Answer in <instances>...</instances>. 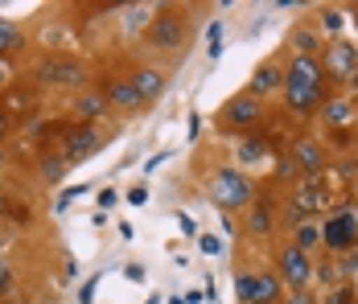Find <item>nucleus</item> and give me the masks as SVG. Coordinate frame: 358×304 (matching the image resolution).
Segmentation results:
<instances>
[{
  "label": "nucleus",
  "instance_id": "obj_32",
  "mask_svg": "<svg viewBox=\"0 0 358 304\" xmlns=\"http://www.w3.org/2000/svg\"><path fill=\"white\" fill-rule=\"evenodd\" d=\"M4 82H8V66H4V58H0V91H4Z\"/></svg>",
  "mask_w": 358,
  "mask_h": 304
},
{
  "label": "nucleus",
  "instance_id": "obj_19",
  "mask_svg": "<svg viewBox=\"0 0 358 304\" xmlns=\"http://www.w3.org/2000/svg\"><path fill=\"white\" fill-rule=\"evenodd\" d=\"M66 173H71V165H66L62 152H41V161H37V177H41V185H62Z\"/></svg>",
  "mask_w": 358,
  "mask_h": 304
},
{
  "label": "nucleus",
  "instance_id": "obj_2",
  "mask_svg": "<svg viewBox=\"0 0 358 304\" xmlns=\"http://www.w3.org/2000/svg\"><path fill=\"white\" fill-rule=\"evenodd\" d=\"M144 45L178 54L185 45V17L178 8H157V17H148V25H144Z\"/></svg>",
  "mask_w": 358,
  "mask_h": 304
},
{
  "label": "nucleus",
  "instance_id": "obj_24",
  "mask_svg": "<svg viewBox=\"0 0 358 304\" xmlns=\"http://www.w3.org/2000/svg\"><path fill=\"white\" fill-rule=\"evenodd\" d=\"M264 157H268V144H264V140L248 136V140L239 144V161H243V165H255V161H264Z\"/></svg>",
  "mask_w": 358,
  "mask_h": 304
},
{
  "label": "nucleus",
  "instance_id": "obj_17",
  "mask_svg": "<svg viewBox=\"0 0 358 304\" xmlns=\"http://www.w3.org/2000/svg\"><path fill=\"white\" fill-rule=\"evenodd\" d=\"M165 82H169V78H165V70H157V66H141L136 74H132V87L141 91V99H144V103L157 99V95L165 91Z\"/></svg>",
  "mask_w": 358,
  "mask_h": 304
},
{
  "label": "nucleus",
  "instance_id": "obj_9",
  "mask_svg": "<svg viewBox=\"0 0 358 304\" xmlns=\"http://www.w3.org/2000/svg\"><path fill=\"white\" fill-rule=\"evenodd\" d=\"M325 74L329 78H338L342 87H358V45L350 41H329V50H325Z\"/></svg>",
  "mask_w": 358,
  "mask_h": 304
},
{
  "label": "nucleus",
  "instance_id": "obj_18",
  "mask_svg": "<svg viewBox=\"0 0 358 304\" xmlns=\"http://www.w3.org/2000/svg\"><path fill=\"white\" fill-rule=\"evenodd\" d=\"M243 226H248V235H272V226H276V214H272V205L264 202H251L248 214H243Z\"/></svg>",
  "mask_w": 358,
  "mask_h": 304
},
{
  "label": "nucleus",
  "instance_id": "obj_6",
  "mask_svg": "<svg viewBox=\"0 0 358 304\" xmlns=\"http://www.w3.org/2000/svg\"><path fill=\"white\" fill-rule=\"evenodd\" d=\"M259 115H264V99L243 91V95H235V99H227L218 107V128L222 132H251L259 124Z\"/></svg>",
  "mask_w": 358,
  "mask_h": 304
},
{
  "label": "nucleus",
  "instance_id": "obj_16",
  "mask_svg": "<svg viewBox=\"0 0 358 304\" xmlns=\"http://www.w3.org/2000/svg\"><path fill=\"white\" fill-rule=\"evenodd\" d=\"M280 87H285V70L268 62V66H259L255 74H251V87H248V91L255 95V99H268V95H272V91H280Z\"/></svg>",
  "mask_w": 358,
  "mask_h": 304
},
{
  "label": "nucleus",
  "instance_id": "obj_35",
  "mask_svg": "<svg viewBox=\"0 0 358 304\" xmlns=\"http://www.w3.org/2000/svg\"><path fill=\"white\" fill-rule=\"evenodd\" d=\"M0 161H4V152H0Z\"/></svg>",
  "mask_w": 358,
  "mask_h": 304
},
{
  "label": "nucleus",
  "instance_id": "obj_33",
  "mask_svg": "<svg viewBox=\"0 0 358 304\" xmlns=\"http://www.w3.org/2000/svg\"><path fill=\"white\" fill-rule=\"evenodd\" d=\"M346 268H350V271H358V251L350 255V263H346Z\"/></svg>",
  "mask_w": 358,
  "mask_h": 304
},
{
  "label": "nucleus",
  "instance_id": "obj_27",
  "mask_svg": "<svg viewBox=\"0 0 358 304\" xmlns=\"http://www.w3.org/2000/svg\"><path fill=\"white\" fill-rule=\"evenodd\" d=\"M13 284H17V280H13V268H4V263H0V304L8 301V292H13Z\"/></svg>",
  "mask_w": 358,
  "mask_h": 304
},
{
  "label": "nucleus",
  "instance_id": "obj_31",
  "mask_svg": "<svg viewBox=\"0 0 358 304\" xmlns=\"http://www.w3.org/2000/svg\"><path fill=\"white\" fill-rule=\"evenodd\" d=\"M202 251L206 255H218V238H202Z\"/></svg>",
  "mask_w": 358,
  "mask_h": 304
},
{
  "label": "nucleus",
  "instance_id": "obj_28",
  "mask_svg": "<svg viewBox=\"0 0 358 304\" xmlns=\"http://www.w3.org/2000/svg\"><path fill=\"white\" fill-rule=\"evenodd\" d=\"M13 128H17V115H13L8 107H0V140H4V136L13 132Z\"/></svg>",
  "mask_w": 358,
  "mask_h": 304
},
{
  "label": "nucleus",
  "instance_id": "obj_10",
  "mask_svg": "<svg viewBox=\"0 0 358 304\" xmlns=\"http://www.w3.org/2000/svg\"><path fill=\"white\" fill-rule=\"evenodd\" d=\"M276 275L285 280L292 292H305L309 288V280H313V263H309V255L301 251V247H280V255H276Z\"/></svg>",
  "mask_w": 358,
  "mask_h": 304
},
{
  "label": "nucleus",
  "instance_id": "obj_21",
  "mask_svg": "<svg viewBox=\"0 0 358 304\" xmlns=\"http://www.w3.org/2000/svg\"><path fill=\"white\" fill-rule=\"evenodd\" d=\"M288 45L296 50V58H317V34L313 29H296L288 37Z\"/></svg>",
  "mask_w": 358,
  "mask_h": 304
},
{
  "label": "nucleus",
  "instance_id": "obj_14",
  "mask_svg": "<svg viewBox=\"0 0 358 304\" xmlns=\"http://www.w3.org/2000/svg\"><path fill=\"white\" fill-rule=\"evenodd\" d=\"M108 95L103 91H78V99H74V115H78V124H95L99 115H108Z\"/></svg>",
  "mask_w": 358,
  "mask_h": 304
},
{
  "label": "nucleus",
  "instance_id": "obj_23",
  "mask_svg": "<svg viewBox=\"0 0 358 304\" xmlns=\"http://www.w3.org/2000/svg\"><path fill=\"white\" fill-rule=\"evenodd\" d=\"M0 210H8V218H13L17 226H29V222H34V210L25 202H17V198H0Z\"/></svg>",
  "mask_w": 358,
  "mask_h": 304
},
{
  "label": "nucleus",
  "instance_id": "obj_22",
  "mask_svg": "<svg viewBox=\"0 0 358 304\" xmlns=\"http://www.w3.org/2000/svg\"><path fill=\"white\" fill-rule=\"evenodd\" d=\"M317 243H322V226H313V222H301V226H296V238H292V247H301V251L309 255Z\"/></svg>",
  "mask_w": 358,
  "mask_h": 304
},
{
  "label": "nucleus",
  "instance_id": "obj_4",
  "mask_svg": "<svg viewBox=\"0 0 358 304\" xmlns=\"http://www.w3.org/2000/svg\"><path fill=\"white\" fill-rule=\"evenodd\" d=\"M322 243L329 255H346L358 247V210L355 205H342L334 210L329 218L322 222Z\"/></svg>",
  "mask_w": 358,
  "mask_h": 304
},
{
  "label": "nucleus",
  "instance_id": "obj_5",
  "mask_svg": "<svg viewBox=\"0 0 358 304\" xmlns=\"http://www.w3.org/2000/svg\"><path fill=\"white\" fill-rule=\"evenodd\" d=\"M325 66L317 58H296L285 66V95H325Z\"/></svg>",
  "mask_w": 358,
  "mask_h": 304
},
{
  "label": "nucleus",
  "instance_id": "obj_26",
  "mask_svg": "<svg viewBox=\"0 0 358 304\" xmlns=\"http://www.w3.org/2000/svg\"><path fill=\"white\" fill-rule=\"evenodd\" d=\"M322 25H325V34H338V29H342V13H338V8H325Z\"/></svg>",
  "mask_w": 358,
  "mask_h": 304
},
{
  "label": "nucleus",
  "instance_id": "obj_30",
  "mask_svg": "<svg viewBox=\"0 0 358 304\" xmlns=\"http://www.w3.org/2000/svg\"><path fill=\"white\" fill-rule=\"evenodd\" d=\"M288 304H313V296H309V288H305V292H288Z\"/></svg>",
  "mask_w": 358,
  "mask_h": 304
},
{
  "label": "nucleus",
  "instance_id": "obj_13",
  "mask_svg": "<svg viewBox=\"0 0 358 304\" xmlns=\"http://www.w3.org/2000/svg\"><path fill=\"white\" fill-rule=\"evenodd\" d=\"M292 165L301 173H309V177H317V169L325 165V152H322V144L317 140H296L292 144V157H288Z\"/></svg>",
  "mask_w": 358,
  "mask_h": 304
},
{
  "label": "nucleus",
  "instance_id": "obj_8",
  "mask_svg": "<svg viewBox=\"0 0 358 304\" xmlns=\"http://www.w3.org/2000/svg\"><path fill=\"white\" fill-rule=\"evenodd\" d=\"M103 148V132L95 128V124H71V132L62 136V157H66V165H78V161H87V157H95Z\"/></svg>",
  "mask_w": 358,
  "mask_h": 304
},
{
  "label": "nucleus",
  "instance_id": "obj_29",
  "mask_svg": "<svg viewBox=\"0 0 358 304\" xmlns=\"http://www.w3.org/2000/svg\"><path fill=\"white\" fill-rule=\"evenodd\" d=\"M313 275H322V284H338V268H334V263H322Z\"/></svg>",
  "mask_w": 358,
  "mask_h": 304
},
{
  "label": "nucleus",
  "instance_id": "obj_20",
  "mask_svg": "<svg viewBox=\"0 0 358 304\" xmlns=\"http://www.w3.org/2000/svg\"><path fill=\"white\" fill-rule=\"evenodd\" d=\"M21 50H25V34H21L13 21L0 17V58H13V54H21Z\"/></svg>",
  "mask_w": 358,
  "mask_h": 304
},
{
  "label": "nucleus",
  "instance_id": "obj_12",
  "mask_svg": "<svg viewBox=\"0 0 358 304\" xmlns=\"http://www.w3.org/2000/svg\"><path fill=\"white\" fill-rule=\"evenodd\" d=\"M103 95H108V103L115 107V111H141L144 99L141 91L132 87V78H103V87H99Z\"/></svg>",
  "mask_w": 358,
  "mask_h": 304
},
{
  "label": "nucleus",
  "instance_id": "obj_15",
  "mask_svg": "<svg viewBox=\"0 0 358 304\" xmlns=\"http://www.w3.org/2000/svg\"><path fill=\"white\" fill-rule=\"evenodd\" d=\"M322 120H325L329 132H346V128L358 120V107L350 99H325V115Z\"/></svg>",
  "mask_w": 358,
  "mask_h": 304
},
{
  "label": "nucleus",
  "instance_id": "obj_1",
  "mask_svg": "<svg viewBox=\"0 0 358 304\" xmlns=\"http://www.w3.org/2000/svg\"><path fill=\"white\" fill-rule=\"evenodd\" d=\"M34 74H37L41 87H62V91H87V82H91V70L83 66L78 58H71V54L41 58Z\"/></svg>",
  "mask_w": 358,
  "mask_h": 304
},
{
  "label": "nucleus",
  "instance_id": "obj_3",
  "mask_svg": "<svg viewBox=\"0 0 358 304\" xmlns=\"http://www.w3.org/2000/svg\"><path fill=\"white\" fill-rule=\"evenodd\" d=\"M251 181L248 173L239 169H215L210 173V202L218 205V210H243V205H251Z\"/></svg>",
  "mask_w": 358,
  "mask_h": 304
},
{
  "label": "nucleus",
  "instance_id": "obj_34",
  "mask_svg": "<svg viewBox=\"0 0 358 304\" xmlns=\"http://www.w3.org/2000/svg\"><path fill=\"white\" fill-rule=\"evenodd\" d=\"M25 304H37V301H25Z\"/></svg>",
  "mask_w": 358,
  "mask_h": 304
},
{
  "label": "nucleus",
  "instance_id": "obj_7",
  "mask_svg": "<svg viewBox=\"0 0 358 304\" xmlns=\"http://www.w3.org/2000/svg\"><path fill=\"white\" fill-rule=\"evenodd\" d=\"M235 292L243 304H276L280 301V275L276 271H239Z\"/></svg>",
  "mask_w": 358,
  "mask_h": 304
},
{
  "label": "nucleus",
  "instance_id": "obj_11",
  "mask_svg": "<svg viewBox=\"0 0 358 304\" xmlns=\"http://www.w3.org/2000/svg\"><path fill=\"white\" fill-rule=\"evenodd\" d=\"M288 205H292L301 218H309V214H325V210H329V189H325V181L305 177V181L292 189V202Z\"/></svg>",
  "mask_w": 358,
  "mask_h": 304
},
{
  "label": "nucleus",
  "instance_id": "obj_25",
  "mask_svg": "<svg viewBox=\"0 0 358 304\" xmlns=\"http://www.w3.org/2000/svg\"><path fill=\"white\" fill-rule=\"evenodd\" d=\"M206 45H210V50H206L210 58H218V54H222V25H218V21L206 29Z\"/></svg>",
  "mask_w": 358,
  "mask_h": 304
}]
</instances>
